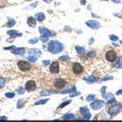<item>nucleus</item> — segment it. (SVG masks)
Masks as SVG:
<instances>
[{
  "mask_svg": "<svg viewBox=\"0 0 122 122\" xmlns=\"http://www.w3.org/2000/svg\"><path fill=\"white\" fill-rule=\"evenodd\" d=\"M105 57H106V60L108 61V62L113 63L117 60V52L114 51V50H109V51L106 52Z\"/></svg>",
  "mask_w": 122,
  "mask_h": 122,
  "instance_id": "nucleus-1",
  "label": "nucleus"
},
{
  "mask_svg": "<svg viewBox=\"0 0 122 122\" xmlns=\"http://www.w3.org/2000/svg\"><path fill=\"white\" fill-rule=\"evenodd\" d=\"M17 66L20 68V70H21V71H29V70H30V68H32V64L28 62V61L20 60L17 62Z\"/></svg>",
  "mask_w": 122,
  "mask_h": 122,
  "instance_id": "nucleus-2",
  "label": "nucleus"
},
{
  "mask_svg": "<svg viewBox=\"0 0 122 122\" xmlns=\"http://www.w3.org/2000/svg\"><path fill=\"white\" fill-rule=\"evenodd\" d=\"M72 72L75 74V75H79V74H81L82 72H83V67L81 64H79L77 62H74L73 64H72Z\"/></svg>",
  "mask_w": 122,
  "mask_h": 122,
  "instance_id": "nucleus-3",
  "label": "nucleus"
},
{
  "mask_svg": "<svg viewBox=\"0 0 122 122\" xmlns=\"http://www.w3.org/2000/svg\"><path fill=\"white\" fill-rule=\"evenodd\" d=\"M49 70H50V72L52 74L59 73L60 66H59V62H58V61H54V62H52L51 65H50V68H49Z\"/></svg>",
  "mask_w": 122,
  "mask_h": 122,
  "instance_id": "nucleus-4",
  "label": "nucleus"
},
{
  "mask_svg": "<svg viewBox=\"0 0 122 122\" xmlns=\"http://www.w3.org/2000/svg\"><path fill=\"white\" fill-rule=\"evenodd\" d=\"M65 86H66V81H65V79L57 78V79H55V81H54V86L56 87V89L61 90V89H63Z\"/></svg>",
  "mask_w": 122,
  "mask_h": 122,
  "instance_id": "nucleus-5",
  "label": "nucleus"
},
{
  "mask_svg": "<svg viewBox=\"0 0 122 122\" xmlns=\"http://www.w3.org/2000/svg\"><path fill=\"white\" fill-rule=\"evenodd\" d=\"M36 89H37V85L34 81H29L25 83V90L28 92H34L36 91Z\"/></svg>",
  "mask_w": 122,
  "mask_h": 122,
  "instance_id": "nucleus-6",
  "label": "nucleus"
},
{
  "mask_svg": "<svg viewBox=\"0 0 122 122\" xmlns=\"http://www.w3.org/2000/svg\"><path fill=\"white\" fill-rule=\"evenodd\" d=\"M121 110V106L120 105H115V106H112L111 108L109 109V113L111 115H116L117 113H119Z\"/></svg>",
  "mask_w": 122,
  "mask_h": 122,
  "instance_id": "nucleus-7",
  "label": "nucleus"
},
{
  "mask_svg": "<svg viewBox=\"0 0 122 122\" xmlns=\"http://www.w3.org/2000/svg\"><path fill=\"white\" fill-rule=\"evenodd\" d=\"M29 25L30 26H35L36 25V20L33 17H29Z\"/></svg>",
  "mask_w": 122,
  "mask_h": 122,
  "instance_id": "nucleus-8",
  "label": "nucleus"
},
{
  "mask_svg": "<svg viewBox=\"0 0 122 122\" xmlns=\"http://www.w3.org/2000/svg\"><path fill=\"white\" fill-rule=\"evenodd\" d=\"M6 85V81L4 78H2V77H0V89H2V87H4Z\"/></svg>",
  "mask_w": 122,
  "mask_h": 122,
  "instance_id": "nucleus-9",
  "label": "nucleus"
},
{
  "mask_svg": "<svg viewBox=\"0 0 122 122\" xmlns=\"http://www.w3.org/2000/svg\"><path fill=\"white\" fill-rule=\"evenodd\" d=\"M38 18H39V20H43L44 18H45L44 14H38Z\"/></svg>",
  "mask_w": 122,
  "mask_h": 122,
  "instance_id": "nucleus-10",
  "label": "nucleus"
},
{
  "mask_svg": "<svg viewBox=\"0 0 122 122\" xmlns=\"http://www.w3.org/2000/svg\"><path fill=\"white\" fill-rule=\"evenodd\" d=\"M26 1H30V0H26Z\"/></svg>",
  "mask_w": 122,
  "mask_h": 122,
  "instance_id": "nucleus-11",
  "label": "nucleus"
}]
</instances>
